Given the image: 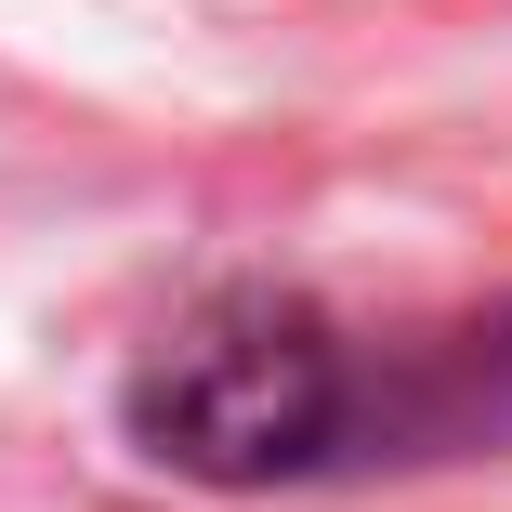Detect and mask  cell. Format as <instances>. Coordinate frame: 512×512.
Returning a JSON list of instances; mask_svg holds the SVG:
<instances>
[{"label": "cell", "instance_id": "6da1fadb", "mask_svg": "<svg viewBox=\"0 0 512 512\" xmlns=\"http://www.w3.org/2000/svg\"><path fill=\"white\" fill-rule=\"evenodd\" d=\"M119 421L158 473L184 486H302L381 460V355L329 329L302 289H211L197 316H171L119 394Z\"/></svg>", "mask_w": 512, "mask_h": 512}]
</instances>
